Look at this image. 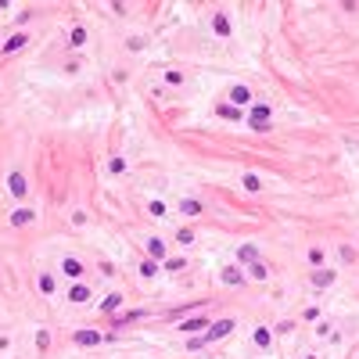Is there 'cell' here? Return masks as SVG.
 <instances>
[{
	"instance_id": "1",
	"label": "cell",
	"mask_w": 359,
	"mask_h": 359,
	"mask_svg": "<svg viewBox=\"0 0 359 359\" xmlns=\"http://www.w3.org/2000/svg\"><path fill=\"white\" fill-rule=\"evenodd\" d=\"M270 115H273L270 104H255V108H252V119H248V126H252L255 133H266V130H270Z\"/></svg>"
},
{
	"instance_id": "2",
	"label": "cell",
	"mask_w": 359,
	"mask_h": 359,
	"mask_svg": "<svg viewBox=\"0 0 359 359\" xmlns=\"http://www.w3.org/2000/svg\"><path fill=\"white\" fill-rule=\"evenodd\" d=\"M237 324L234 320H216V324H208V334H205V345L208 342H223V338L230 334V330H234Z\"/></svg>"
},
{
	"instance_id": "3",
	"label": "cell",
	"mask_w": 359,
	"mask_h": 359,
	"mask_svg": "<svg viewBox=\"0 0 359 359\" xmlns=\"http://www.w3.org/2000/svg\"><path fill=\"white\" fill-rule=\"evenodd\" d=\"M72 342H76V345H83V348L101 345V330H76V334H72Z\"/></svg>"
},
{
	"instance_id": "4",
	"label": "cell",
	"mask_w": 359,
	"mask_h": 359,
	"mask_svg": "<svg viewBox=\"0 0 359 359\" xmlns=\"http://www.w3.org/2000/svg\"><path fill=\"white\" fill-rule=\"evenodd\" d=\"M61 273H65L68 280H79V277H83V262L68 255V259H61Z\"/></svg>"
},
{
	"instance_id": "5",
	"label": "cell",
	"mask_w": 359,
	"mask_h": 359,
	"mask_svg": "<svg viewBox=\"0 0 359 359\" xmlns=\"http://www.w3.org/2000/svg\"><path fill=\"white\" fill-rule=\"evenodd\" d=\"M230 101H234L237 108L252 104V90H248V86H241V83H237V86H230Z\"/></svg>"
},
{
	"instance_id": "6",
	"label": "cell",
	"mask_w": 359,
	"mask_h": 359,
	"mask_svg": "<svg viewBox=\"0 0 359 359\" xmlns=\"http://www.w3.org/2000/svg\"><path fill=\"white\" fill-rule=\"evenodd\" d=\"M7 190H11L15 198H25V190H29V187H25V176H22V172H11V176H7Z\"/></svg>"
},
{
	"instance_id": "7",
	"label": "cell",
	"mask_w": 359,
	"mask_h": 359,
	"mask_svg": "<svg viewBox=\"0 0 359 359\" xmlns=\"http://www.w3.org/2000/svg\"><path fill=\"white\" fill-rule=\"evenodd\" d=\"M241 187L248 190V194H259V190H262V180L255 176V172H244V176H241Z\"/></svg>"
},
{
	"instance_id": "8",
	"label": "cell",
	"mask_w": 359,
	"mask_h": 359,
	"mask_svg": "<svg viewBox=\"0 0 359 359\" xmlns=\"http://www.w3.org/2000/svg\"><path fill=\"white\" fill-rule=\"evenodd\" d=\"M147 255H151V259H165V241L162 237H151V241H147Z\"/></svg>"
},
{
	"instance_id": "9",
	"label": "cell",
	"mask_w": 359,
	"mask_h": 359,
	"mask_svg": "<svg viewBox=\"0 0 359 359\" xmlns=\"http://www.w3.org/2000/svg\"><path fill=\"white\" fill-rule=\"evenodd\" d=\"M223 284H230V288H237V284H244V273L237 270V266H226V270H223Z\"/></svg>"
},
{
	"instance_id": "10",
	"label": "cell",
	"mask_w": 359,
	"mask_h": 359,
	"mask_svg": "<svg viewBox=\"0 0 359 359\" xmlns=\"http://www.w3.org/2000/svg\"><path fill=\"white\" fill-rule=\"evenodd\" d=\"M252 338H255V345H259V348H270V345H273V330H270V327H255Z\"/></svg>"
},
{
	"instance_id": "11",
	"label": "cell",
	"mask_w": 359,
	"mask_h": 359,
	"mask_svg": "<svg viewBox=\"0 0 359 359\" xmlns=\"http://www.w3.org/2000/svg\"><path fill=\"white\" fill-rule=\"evenodd\" d=\"M68 302H90V288H86V284H72V288H68Z\"/></svg>"
},
{
	"instance_id": "12",
	"label": "cell",
	"mask_w": 359,
	"mask_h": 359,
	"mask_svg": "<svg viewBox=\"0 0 359 359\" xmlns=\"http://www.w3.org/2000/svg\"><path fill=\"white\" fill-rule=\"evenodd\" d=\"M237 262H248V266L259 262V252H255L252 244H241V248H237Z\"/></svg>"
},
{
	"instance_id": "13",
	"label": "cell",
	"mask_w": 359,
	"mask_h": 359,
	"mask_svg": "<svg viewBox=\"0 0 359 359\" xmlns=\"http://www.w3.org/2000/svg\"><path fill=\"white\" fill-rule=\"evenodd\" d=\"M312 284H316V288H330V284H334V273L330 270H312Z\"/></svg>"
},
{
	"instance_id": "14",
	"label": "cell",
	"mask_w": 359,
	"mask_h": 359,
	"mask_svg": "<svg viewBox=\"0 0 359 359\" xmlns=\"http://www.w3.org/2000/svg\"><path fill=\"white\" fill-rule=\"evenodd\" d=\"M11 223H15V226L33 223V208H15V212H11Z\"/></svg>"
},
{
	"instance_id": "15",
	"label": "cell",
	"mask_w": 359,
	"mask_h": 359,
	"mask_svg": "<svg viewBox=\"0 0 359 359\" xmlns=\"http://www.w3.org/2000/svg\"><path fill=\"white\" fill-rule=\"evenodd\" d=\"M25 43H29V40H25V36H22V33H15V36H11V40H7V43H4V54H15V51H22V47H25Z\"/></svg>"
},
{
	"instance_id": "16",
	"label": "cell",
	"mask_w": 359,
	"mask_h": 359,
	"mask_svg": "<svg viewBox=\"0 0 359 359\" xmlns=\"http://www.w3.org/2000/svg\"><path fill=\"white\" fill-rule=\"evenodd\" d=\"M122 306V294H108V298H101V312H115Z\"/></svg>"
},
{
	"instance_id": "17",
	"label": "cell",
	"mask_w": 359,
	"mask_h": 359,
	"mask_svg": "<svg viewBox=\"0 0 359 359\" xmlns=\"http://www.w3.org/2000/svg\"><path fill=\"white\" fill-rule=\"evenodd\" d=\"M180 212H183V216H198V212H201V201L183 198V201H180Z\"/></svg>"
},
{
	"instance_id": "18",
	"label": "cell",
	"mask_w": 359,
	"mask_h": 359,
	"mask_svg": "<svg viewBox=\"0 0 359 359\" xmlns=\"http://www.w3.org/2000/svg\"><path fill=\"white\" fill-rule=\"evenodd\" d=\"M68 43H72V47H83V43H86V29H83V25H72Z\"/></svg>"
},
{
	"instance_id": "19",
	"label": "cell",
	"mask_w": 359,
	"mask_h": 359,
	"mask_svg": "<svg viewBox=\"0 0 359 359\" xmlns=\"http://www.w3.org/2000/svg\"><path fill=\"white\" fill-rule=\"evenodd\" d=\"M212 29H216L219 36H230V22H226V15H223V11L212 18Z\"/></svg>"
},
{
	"instance_id": "20",
	"label": "cell",
	"mask_w": 359,
	"mask_h": 359,
	"mask_svg": "<svg viewBox=\"0 0 359 359\" xmlns=\"http://www.w3.org/2000/svg\"><path fill=\"white\" fill-rule=\"evenodd\" d=\"M36 288H40L43 294H54V277H51V273H40V280H36Z\"/></svg>"
},
{
	"instance_id": "21",
	"label": "cell",
	"mask_w": 359,
	"mask_h": 359,
	"mask_svg": "<svg viewBox=\"0 0 359 359\" xmlns=\"http://www.w3.org/2000/svg\"><path fill=\"white\" fill-rule=\"evenodd\" d=\"M248 277H252V280H266L270 273H266V266H262V262H252V266H248Z\"/></svg>"
},
{
	"instance_id": "22",
	"label": "cell",
	"mask_w": 359,
	"mask_h": 359,
	"mask_svg": "<svg viewBox=\"0 0 359 359\" xmlns=\"http://www.w3.org/2000/svg\"><path fill=\"white\" fill-rule=\"evenodd\" d=\"M201 327H208V320H205V316H198V320H187V324H183L180 330H187V334H190V330H201Z\"/></svg>"
},
{
	"instance_id": "23",
	"label": "cell",
	"mask_w": 359,
	"mask_h": 359,
	"mask_svg": "<svg viewBox=\"0 0 359 359\" xmlns=\"http://www.w3.org/2000/svg\"><path fill=\"white\" fill-rule=\"evenodd\" d=\"M154 273H158V266H154V259L140 262V277H154Z\"/></svg>"
},
{
	"instance_id": "24",
	"label": "cell",
	"mask_w": 359,
	"mask_h": 359,
	"mask_svg": "<svg viewBox=\"0 0 359 359\" xmlns=\"http://www.w3.org/2000/svg\"><path fill=\"white\" fill-rule=\"evenodd\" d=\"M176 241H180V244H194V234H190V230H187V226H183V230H180V234H176Z\"/></svg>"
},
{
	"instance_id": "25",
	"label": "cell",
	"mask_w": 359,
	"mask_h": 359,
	"mask_svg": "<svg viewBox=\"0 0 359 359\" xmlns=\"http://www.w3.org/2000/svg\"><path fill=\"white\" fill-rule=\"evenodd\" d=\"M51 345V334L47 330H40V334H36V348H47Z\"/></svg>"
},
{
	"instance_id": "26",
	"label": "cell",
	"mask_w": 359,
	"mask_h": 359,
	"mask_svg": "<svg viewBox=\"0 0 359 359\" xmlns=\"http://www.w3.org/2000/svg\"><path fill=\"white\" fill-rule=\"evenodd\" d=\"M309 262H324V248H309Z\"/></svg>"
},
{
	"instance_id": "27",
	"label": "cell",
	"mask_w": 359,
	"mask_h": 359,
	"mask_svg": "<svg viewBox=\"0 0 359 359\" xmlns=\"http://www.w3.org/2000/svg\"><path fill=\"white\" fill-rule=\"evenodd\" d=\"M165 83H172V86H180V83H183V76H180V72H165Z\"/></svg>"
},
{
	"instance_id": "28",
	"label": "cell",
	"mask_w": 359,
	"mask_h": 359,
	"mask_svg": "<svg viewBox=\"0 0 359 359\" xmlns=\"http://www.w3.org/2000/svg\"><path fill=\"white\" fill-rule=\"evenodd\" d=\"M151 216H158V219L165 216V205H162V201H151Z\"/></svg>"
},
{
	"instance_id": "29",
	"label": "cell",
	"mask_w": 359,
	"mask_h": 359,
	"mask_svg": "<svg viewBox=\"0 0 359 359\" xmlns=\"http://www.w3.org/2000/svg\"><path fill=\"white\" fill-rule=\"evenodd\" d=\"M108 169H112V172H126V162H122V158H112V165H108Z\"/></svg>"
},
{
	"instance_id": "30",
	"label": "cell",
	"mask_w": 359,
	"mask_h": 359,
	"mask_svg": "<svg viewBox=\"0 0 359 359\" xmlns=\"http://www.w3.org/2000/svg\"><path fill=\"white\" fill-rule=\"evenodd\" d=\"M306 359H320V356H316V352H312V356H306Z\"/></svg>"
}]
</instances>
